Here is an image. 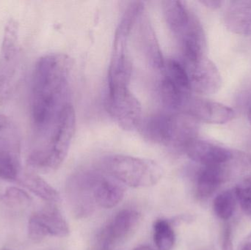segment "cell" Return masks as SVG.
Returning <instances> with one entry per match:
<instances>
[{
  "instance_id": "cell-14",
  "label": "cell",
  "mask_w": 251,
  "mask_h": 250,
  "mask_svg": "<svg viewBox=\"0 0 251 250\" xmlns=\"http://www.w3.org/2000/svg\"><path fill=\"white\" fill-rule=\"evenodd\" d=\"M20 71L19 54L10 58L0 57V105L7 104L16 91Z\"/></svg>"
},
{
  "instance_id": "cell-13",
  "label": "cell",
  "mask_w": 251,
  "mask_h": 250,
  "mask_svg": "<svg viewBox=\"0 0 251 250\" xmlns=\"http://www.w3.org/2000/svg\"><path fill=\"white\" fill-rule=\"evenodd\" d=\"M225 23L234 33L251 35V1H231L226 13Z\"/></svg>"
},
{
  "instance_id": "cell-2",
  "label": "cell",
  "mask_w": 251,
  "mask_h": 250,
  "mask_svg": "<svg viewBox=\"0 0 251 250\" xmlns=\"http://www.w3.org/2000/svg\"><path fill=\"white\" fill-rule=\"evenodd\" d=\"M163 10L167 23L181 51L179 60L187 70L206 57L203 30L181 1H165Z\"/></svg>"
},
{
  "instance_id": "cell-22",
  "label": "cell",
  "mask_w": 251,
  "mask_h": 250,
  "mask_svg": "<svg viewBox=\"0 0 251 250\" xmlns=\"http://www.w3.org/2000/svg\"><path fill=\"white\" fill-rule=\"evenodd\" d=\"M11 126L10 119L3 114H0V133L5 131Z\"/></svg>"
},
{
  "instance_id": "cell-17",
  "label": "cell",
  "mask_w": 251,
  "mask_h": 250,
  "mask_svg": "<svg viewBox=\"0 0 251 250\" xmlns=\"http://www.w3.org/2000/svg\"><path fill=\"white\" fill-rule=\"evenodd\" d=\"M153 239L159 250H173L176 235L172 226L165 220H159L153 226Z\"/></svg>"
},
{
  "instance_id": "cell-18",
  "label": "cell",
  "mask_w": 251,
  "mask_h": 250,
  "mask_svg": "<svg viewBox=\"0 0 251 250\" xmlns=\"http://www.w3.org/2000/svg\"><path fill=\"white\" fill-rule=\"evenodd\" d=\"M237 201L235 192L227 190L219 194L213 202V209L217 217L223 220H229L235 211Z\"/></svg>"
},
{
  "instance_id": "cell-1",
  "label": "cell",
  "mask_w": 251,
  "mask_h": 250,
  "mask_svg": "<svg viewBox=\"0 0 251 250\" xmlns=\"http://www.w3.org/2000/svg\"><path fill=\"white\" fill-rule=\"evenodd\" d=\"M72 63L66 54H47L35 65L31 115L41 145L60 128L76 123L72 88Z\"/></svg>"
},
{
  "instance_id": "cell-25",
  "label": "cell",
  "mask_w": 251,
  "mask_h": 250,
  "mask_svg": "<svg viewBox=\"0 0 251 250\" xmlns=\"http://www.w3.org/2000/svg\"><path fill=\"white\" fill-rule=\"evenodd\" d=\"M243 250H251V243L246 244Z\"/></svg>"
},
{
  "instance_id": "cell-7",
  "label": "cell",
  "mask_w": 251,
  "mask_h": 250,
  "mask_svg": "<svg viewBox=\"0 0 251 250\" xmlns=\"http://www.w3.org/2000/svg\"><path fill=\"white\" fill-rule=\"evenodd\" d=\"M184 113L196 120L209 124H224L234 117L232 109L220 103L191 98Z\"/></svg>"
},
{
  "instance_id": "cell-24",
  "label": "cell",
  "mask_w": 251,
  "mask_h": 250,
  "mask_svg": "<svg viewBox=\"0 0 251 250\" xmlns=\"http://www.w3.org/2000/svg\"><path fill=\"white\" fill-rule=\"evenodd\" d=\"M134 250H152L151 248H149V247L146 246H141L139 247V248H136Z\"/></svg>"
},
{
  "instance_id": "cell-23",
  "label": "cell",
  "mask_w": 251,
  "mask_h": 250,
  "mask_svg": "<svg viewBox=\"0 0 251 250\" xmlns=\"http://www.w3.org/2000/svg\"><path fill=\"white\" fill-rule=\"evenodd\" d=\"M203 4L209 8L216 9L218 7H221L222 1H218V0H208V1H201Z\"/></svg>"
},
{
  "instance_id": "cell-15",
  "label": "cell",
  "mask_w": 251,
  "mask_h": 250,
  "mask_svg": "<svg viewBox=\"0 0 251 250\" xmlns=\"http://www.w3.org/2000/svg\"><path fill=\"white\" fill-rule=\"evenodd\" d=\"M19 180L24 186L41 199L49 203H57L60 201V195L57 190L39 176L26 174Z\"/></svg>"
},
{
  "instance_id": "cell-12",
  "label": "cell",
  "mask_w": 251,
  "mask_h": 250,
  "mask_svg": "<svg viewBox=\"0 0 251 250\" xmlns=\"http://www.w3.org/2000/svg\"><path fill=\"white\" fill-rule=\"evenodd\" d=\"M228 172L224 165L203 166L197 176L196 195L200 199L210 198L226 182Z\"/></svg>"
},
{
  "instance_id": "cell-11",
  "label": "cell",
  "mask_w": 251,
  "mask_h": 250,
  "mask_svg": "<svg viewBox=\"0 0 251 250\" xmlns=\"http://www.w3.org/2000/svg\"><path fill=\"white\" fill-rule=\"evenodd\" d=\"M113 177V176H112ZM96 205L104 208L116 206L125 196L123 186L114 180V178H107L100 173H96L94 189Z\"/></svg>"
},
{
  "instance_id": "cell-10",
  "label": "cell",
  "mask_w": 251,
  "mask_h": 250,
  "mask_svg": "<svg viewBox=\"0 0 251 250\" xmlns=\"http://www.w3.org/2000/svg\"><path fill=\"white\" fill-rule=\"evenodd\" d=\"M141 221V215L137 211L125 209L120 211L109 225L105 231L107 245L123 242L129 237Z\"/></svg>"
},
{
  "instance_id": "cell-26",
  "label": "cell",
  "mask_w": 251,
  "mask_h": 250,
  "mask_svg": "<svg viewBox=\"0 0 251 250\" xmlns=\"http://www.w3.org/2000/svg\"><path fill=\"white\" fill-rule=\"evenodd\" d=\"M249 121H250V123H251V109L250 110H249Z\"/></svg>"
},
{
  "instance_id": "cell-6",
  "label": "cell",
  "mask_w": 251,
  "mask_h": 250,
  "mask_svg": "<svg viewBox=\"0 0 251 250\" xmlns=\"http://www.w3.org/2000/svg\"><path fill=\"white\" fill-rule=\"evenodd\" d=\"M183 151L190 159L202 166L224 165L235 157L224 147L197 138L190 141Z\"/></svg>"
},
{
  "instance_id": "cell-20",
  "label": "cell",
  "mask_w": 251,
  "mask_h": 250,
  "mask_svg": "<svg viewBox=\"0 0 251 250\" xmlns=\"http://www.w3.org/2000/svg\"><path fill=\"white\" fill-rule=\"evenodd\" d=\"M5 197L10 201L16 203L29 202L31 200L30 196L22 189L15 187H10L6 190Z\"/></svg>"
},
{
  "instance_id": "cell-8",
  "label": "cell",
  "mask_w": 251,
  "mask_h": 250,
  "mask_svg": "<svg viewBox=\"0 0 251 250\" xmlns=\"http://www.w3.org/2000/svg\"><path fill=\"white\" fill-rule=\"evenodd\" d=\"M96 172H84L74 176L70 184L71 199L78 216L90 214L94 209Z\"/></svg>"
},
{
  "instance_id": "cell-9",
  "label": "cell",
  "mask_w": 251,
  "mask_h": 250,
  "mask_svg": "<svg viewBox=\"0 0 251 250\" xmlns=\"http://www.w3.org/2000/svg\"><path fill=\"white\" fill-rule=\"evenodd\" d=\"M192 90L199 93H215L221 88L222 79L218 68L207 57L187 69Z\"/></svg>"
},
{
  "instance_id": "cell-4",
  "label": "cell",
  "mask_w": 251,
  "mask_h": 250,
  "mask_svg": "<svg viewBox=\"0 0 251 250\" xmlns=\"http://www.w3.org/2000/svg\"><path fill=\"white\" fill-rule=\"evenodd\" d=\"M70 230L63 216L54 206H47L31 216L28 223L29 239L40 242L47 236L63 238Z\"/></svg>"
},
{
  "instance_id": "cell-16",
  "label": "cell",
  "mask_w": 251,
  "mask_h": 250,
  "mask_svg": "<svg viewBox=\"0 0 251 250\" xmlns=\"http://www.w3.org/2000/svg\"><path fill=\"white\" fill-rule=\"evenodd\" d=\"M19 23L10 19L4 28L0 57L10 58L19 54Z\"/></svg>"
},
{
  "instance_id": "cell-19",
  "label": "cell",
  "mask_w": 251,
  "mask_h": 250,
  "mask_svg": "<svg viewBox=\"0 0 251 250\" xmlns=\"http://www.w3.org/2000/svg\"><path fill=\"white\" fill-rule=\"evenodd\" d=\"M234 192L242 209L246 215L251 217V178L240 182Z\"/></svg>"
},
{
  "instance_id": "cell-21",
  "label": "cell",
  "mask_w": 251,
  "mask_h": 250,
  "mask_svg": "<svg viewBox=\"0 0 251 250\" xmlns=\"http://www.w3.org/2000/svg\"><path fill=\"white\" fill-rule=\"evenodd\" d=\"M222 250H234L232 231L229 225H226L222 236Z\"/></svg>"
},
{
  "instance_id": "cell-3",
  "label": "cell",
  "mask_w": 251,
  "mask_h": 250,
  "mask_svg": "<svg viewBox=\"0 0 251 250\" xmlns=\"http://www.w3.org/2000/svg\"><path fill=\"white\" fill-rule=\"evenodd\" d=\"M104 163L113 178L131 187H150L162 176V169L151 160L116 155L106 159Z\"/></svg>"
},
{
  "instance_id": "cell-5",
  "label": "cell",
  "mask_w": 251,
  "mask_h": 250,
  "mask_svg": "<svg viewBox=\"0 0 251 250\" xmlns=\"http://www.w3.org/2000/svg\"><path fill=\"white\" fill-rule=\"evenodd\" d=\"M20 145L10 126L0 133V179L13 181L19 179L21 171Z\"/></svg>"
}]
</instances>
